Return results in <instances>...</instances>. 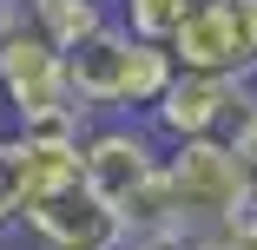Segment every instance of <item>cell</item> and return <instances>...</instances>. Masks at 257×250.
<instances>
[{
	"label": "cell",
	"mask_w": 257,
	"mask_h": 250,
	"mask_svg": "<svg viewBox=\"0 0 257 250\" xmlns=\"http://www.w3.org/2000/svg\"><path fill=\"white\" fill-rule=\"evenodd\" d=\"M257 112V79H218V73H178L165 99L145 112V125L165 145H198V138H237L244 119Z\"/></svg>",
	"instance_id": "cell-5"
},
{
	"label": "cell",
	"mask_w": 257,
	"mask_h": 250,
	"mask_svg": "<svg viewBox=\"0 0 257 250\" xmlns=\"http://www.w3.org/2000/svg\"><path fill=\"white\" fill-rule=\"evenodd\" d=\"M33 27L53 40V46H66V53H79L86 40H99L112 20H119V0H33Z\"/></svg>",
	"instance_id": "cell-8"
},
{
	"label": "cell",
	"mask_w": 257,
	"mask_h": 250,
	"mask_svg": "<svg viewBox=\"0 0 257 250\" xmlns=\"http://www.w3.org/2000/svg\"><path fill=\"white\" fill-rule=\"evenodd\" d=\"M165 152L172 145L145 119H92V132H86V184L112 211H125L132 237H139V224L152 211V191L165 178Z\"/></svg>",
	"instance_id": "cell-4"
},
{
	"label": "cell",
	"mask_w": 257,
	"mask_h": 250,
	"mask_svg": "<svg viewBox=\"0 0 257 250\" xmlns=\"http://www.w3.org/2000/svg\"><path fill=\"white\" fill-rule=\"evenodd\" d=\"M7 7H33V0H7Z\"/></svg>",
	"instance_id": "cell-15"
},
{
	"label": "cell",
	"mask_w": 257,
	"mask_h": 250,
	"mask_svg": "<svg viewBox=\"0 0 257 250\" xmlns=\"http://www.w3.org/2000/svg\"><path fill=\"white\" fill-rule=\"evenodd\" d=\"M185 14H191V0H119V27H132L139 40H165V46L185 27Z\"/></svg>",
	"instance_id": "cell-10"
},
{
	"label": "cell",
	"mask_w": 257,
	"mask_h": 250,
	"mask_svg": "<svg viewBox=\"0 0 257 250\" xmlns=\"http://www.w3.org/2000/svg\"><path fill=\"white\" fill-rule=\"evenodd\" d=\"M198 250H257V204H250L237 224H224V230H211V237H198Z\"/></svg>",
	"instance_id": "cell-11"
},
{
	"label": "cell",
	"mask_w": 257,
	"mask_h": 250,
	"mask_svg": "<svg viewBox=\"0 0 257 250\" xmlns=\"http://www.w3.org/2000/svg\"><path fill=\"white\" fill-rule=\"evenodd\" d=\"M178 79V60L165 40H139L132 27H106L73 53V92L92 119H145Z\"/></svg>",
	"instance_id": "cell-3"
},
{
	"label": "cell",
	"mask_w": 257,
	"mask_h": 250,
	"mask_svg": "<svg viewBox=\"0 0 257 250\" xmlns=\"http://www.w3.org/2000/svg\"><path fill=\"white\" fill-rule=\"evenodd\" d=\"M178 73L257 79V0H191L185 27L172 33Z\"/></svg>",
	"instance_id": "cell-6"
},
{
	"label": "cell",
	"mask_w": 257,
	"mask_h": 250,
	"mask_svg": "<svg viewBox=\"0 0 257 250\" xmlns=\"http://www.w3.org/2000/svg\"><path fill=\"white\" fill-rule=\"evenodd\" d=\"M125 250H198V237H178V230H152V237H132Z\"/></svg>",
	"instance_id": "cell-13"
},
{
	"label": "cell",
	"mask_w": 257,
	"mask_h": 250,
	"mask_svg": "<svg viewBox=\"0 0 257 250\" xmlns=\"http://www.w3.org/2000/svg\"><path fill=\"white\" fill-rule=\"evenodd\" d=\"M250 204L244 171L231 138H198V145H172L165 152V178L152 191V211L139 224V237L152 230H178V237H211L224 224H237Z\"/></svg>",
	"instance_id": "cell-2"
},
{
	"label": "cell",
	"mask_w": 257,
	"mask_h": 250,
	"mask_svg": "<svg viewBox=\"0 0 257 250\" xmlns=\"http://www.w3.org/2000/svg\"><path fill=\"white\" fill-rule=\"evenodd\" d=\"M0 132H14V119H7V99H0Z\"/></svg>",
	"instance_id": "cell-14"
},
{
	"label": "cell",
	"mask_w": 257,
	"mask_h": 250,
	"mask_svg": "<svg viewBox=\"0 0 257 250\" xmlns=\"http://www.w3.org/2000/svg\"><path fill=\"white\" fill-rule=\"evenodd\" d=\"M27 224V145L20 132H0V243Z\"/></svg>",
	"instance_id": "cell-9"
},
{
	"label": "cell",
	"mask_w": 257,
	"mask_h": 250,
	"mask_svg": "<svg viewBox=\"0 0 257 250\" xmlns=\"http://www.w3.org/2000/svg\"><path fill=\"white\" fill-rule=\"evenodd\" d=\"M231 152H237V171H244V191H250V204H257V112L244 119V132L231 138ZM244 204V211H250Z\"/></svg>",
	"instance_id": "cell-12"
},
{
	"label": "cell",
	"mask_w": 257,
	"mask_h": 250,
	"mask_svg": "<svg viewBox=\"0 0 257 250\" xmlns=\"http://www.w3.org/2000/svg\"><path fill=\"white\" fill-rule=\"evenodd\" d=\"M0 14H7V0H0Z\"/></svg>",
	"instance_id": "cell-16"
},
{
	"label": "cell",
	"mask_w": 257,
	"mask_h": 250,
	"mask_svg": "<svg viewBox=\"0 0 257 250\" xmlns=\"http://www.w3.org/2000/svg\"><path fill=\"white\" fill-rule=\"evenodd\" d=\"M0 99L14 132H92V112L73 92V53L46 40L27 7L0 14Z\"/></svg>",
	"instance_id": "cell-1"
},
{
	"label": "cell",
	"mask_w": 257,
	"mask_h": 250,
	"mask_svg": "<svg viewBox=\"0 0 257 250\" xmlns=\"http://www.w3.org/2000/svg\"><path fill=\"white\" fill-rule=\"evenodd\" d=\"M20 237L33 250H125L132 243V224L92 184H73V191H53V197H33Z\"/></svg>",
	"instance_id": "cell-7"
}]
</instances>
